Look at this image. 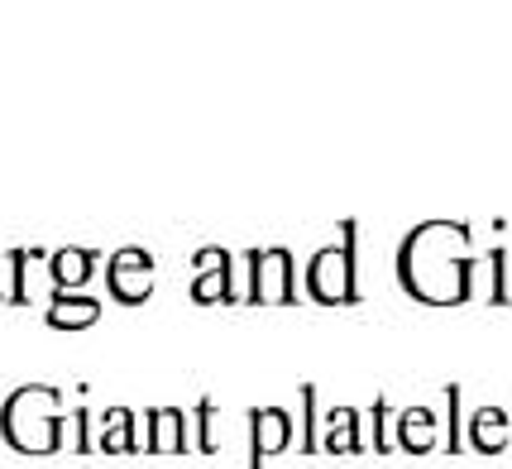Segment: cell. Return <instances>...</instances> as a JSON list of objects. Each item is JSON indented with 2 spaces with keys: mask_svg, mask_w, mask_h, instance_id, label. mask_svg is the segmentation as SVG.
I'll list each match as a JSON object with an SVG mask.
<instances>
[{
  "mask_svg": "<svg viewBox=\"0 0 512 469\" xmlns=\"http://www.w3.org/2000/svg\"><path fill=\"white\" fill-rule=\"evenodd\" d=\"M106 288H111L115 302H125V307H139V302H149V292H154V254L149 249H115L111 259H106Z\"/></svg>",
  "mask_w": 512,
  "mask_h": 469,
  "instance_id": "5b68a950",
  "label": "cell"
},
{
  "mask_svg": "<svg viewBox=\"0 0 512 469\" xmlns=\"http://www.w3.org/2000/svg\"><path fill=\"white\" fill-rule=\"evenodd\" d=\"M441 441V426H436V412L431 407H402L398 412V450L407 455H426V450H436Z\"/></svg>",
  "mask_w": 512,
  "mask_h": 469,
  "instance_id": "8fae6325",
  "label": "cell"
},
{
  "mask_svg": "<svg viewBox=\"0 0 512 469\" xmlns=\"http://www.w3.org/2000/svg\"><path fill=\"white\" fill-rule=\"evenodd\" d=\"M0 436L24 455L63 450V393L48 383H29L0 407Z\"/></svg>",
  "mask_w": 512,
  "mask_h": 469,
  "instance_id": "7a4b0ae2",
  "label": "cell"
},
{
  "mask_svg": "<svg viewBox=\"0 0 512 469\" xmlns=\"http://www.w3.org/2000/svg\"><path fill=\"white\" fill-rule=\"evenodd\" d=\"M446 417V450H460L465 446V426H460V388L455 383L446 388Z\"/></svg>",
  "mask_w": 512,
  "mask_h": 469,
  "instance_id": "2e32d148",
  "label": "cell"
},
{
  "mask_svg": "<svg viewBox=\"0 0 512 469\" xmlns=\"http://www.w3.org/2000/svg\"><path fill=\"white\" fill-rule=\"evenodd\" d=\"M44 321L53 331H87V326L101 321V302L87 297V292H58V297L48 302Z\"/></svg>",
  "mask_w": 512,
  "mask_h": 469,
  "instance_id": "30bf717a",
  "label": "cell"
},
{
  "mask_svg": "<svg viewBox=\"0 0 512 469\" xmlns=\"http://www.w3.org/2000/svg\"><path fill=\"white\" fill-rule=\"evenodd\" d=\"M197 278H192V302L201 307H211V302H235L240 292H235V259H230V249H197Z\"/></svg>",
  "mask_w": 512,
  "mask_h": 469,
  "instance_id": "52a82bcc",
  "label": "cell"
},
{
  "mask_svg": "<svg viewBox=\"0 0 512 469\" xmlns=\"http://www.w3.org/2000/svg\"><path fill=\"white\" fill-rule=\"evenodd\" d=\"M388 417H393V407H388L383 398L369 407V446H374V450H393V446H398V426L388 422Z\"/></svg>",
  "mask_w": 512,
  "mask_h": 469,
  "instance_id": "9a60e30c",
  "label": "cell"
},
{
  "mask_svg": "<svg viewBox=\"0 0 512 469\" xmlns=\"http://www.w3.org/2000/svg\"><path fill=\"white\" fill-rule=\"evenodd\" d=\"M144 426H149V436H144V450H158V455H178L187 450V417H182V407H149L144 412Z\"/></svg>",
  "mask_w": 512,
  "mask_h": 469,
  "instance_id": "9c48e42d",
  "label": "cell"
},
{
  "mask_svg": "<svg viewBox=\"0 0 512 469\" xmlns=\"http://www.w3.org/2000/svg\"><path fill=\"white\" fill-rule=\"evenodd\" d=\"M465 441L479 450V455H498V450H508V441H512V412H508V407H493V402L474 407Z\"/></svg>",
  "mask_w": 512,
  "mask_h": 469,
  "instance_id": "ba28073f",
  "label": "cell"
},
{
  "mask_svg": "<svg viewBox=\"0 0 512 469\" xmlns=\"http://www.w3.org/2000/svg\"><path fill=\"white\" fill-rule=\"evenodd\" d=\"M245 268H249L245 302H254V307H288V302H297V278H292L288 249H249Z\"/></svg>",
  "mask_w": 512,
  "mask_h": 469,
  "instance_id": "277c9868",
  "label": "cell"
},
{
  "mask_svg": "<svg viewBox=\"0 0 512 469\" xmlns=\"http://www.w3.org/2000/svg\"><path fill=\"white\" fill-rule=\"evenodd\" d=\"M321 450H331V455L364 450V431H359L355 407H331V417H326V436H321Z\"/></svg>",
  "mask_w": 512,
  "mask_h": 469,
  "instance_id": "5bb4252c",
  "label": "cell"
},
{
  "mask_svg": "<svg viewBox=\"0 0 512 469\" xmlns=\"http://www.w3.org/2000/svg\"><path fill=\"white\" fill-rule=\"evenodd\" d=\"M211 417H216V402H197V436H192V446H197V450H216Z\"/></svg>",
  "mask_w": 512,
  "mask_h": 469,
  "instance_id": "e0dca14e",
  "label": "cell"
},
{
  "mask_svg": "<svg viewBox=\"0 0 512 469\" xmlns=\"http://www.w3.org/2000/svg\"><path fill=\"white\" fill-rule=\"evenodd\" d=\"M48 273H53L58 292H77V288H87V278L96 273V254H91V249H77V245L53 249V254H48Z\"/></svg>",
  "mask_w": 512,
  "mask_h": 469,
  "instance_id": "7c38bea8",
  "label": "cell"
},
{
  "mask_svg": "<svg viewBox=\"0 0 512 469\" xmlns=\"http://www.w3.org/2000/svg\"><path fill=\"white\" fill-rule=\"evenodd\" d=\"M307 297L321 307H345L355 302V225H345V240L316 249L312 264H307Z\"/></svg>",
  "mask_w": 512,
  "mask_h": 469,
  "instance_id": "3957f363",
  "label": "cell"
},
{
  "mask_svg": "<svg viewBox=\"0 0 512 469\" xmlns=\"http://www.w3.org/2000/svg\"><path fill=\"white\" fill-rule=\"evenodd\" d=\"M96 446L106 450V455H125V450H139V417H134L130 407H106L101 412V436H96Z\"/></svg>",
  "mask_w": 512,
  "mask_h": 469,
  "instance_id": "4fadbf2b",
  "label": "cell"
},
{
  "mask_svg": "<svg viewBox=\"0 0 512 469\" xmlns=\"http://www.w3.org/2000/svg\"><path fill=\"white\" fill-rule=\"evenodd\" d=\"M474 249L469 230L455 221H426L398 245V283L426 307H455L474 292Z\"/></svg>",
  "mask_w": 512,
  "mask_h": 469,
  "instance_id": "6da1fadb",
  "label": "cell"
},
{
  "mask_svg": "<svg viewBox=\"0 0 512 469\" xmlns=\"http://www.w3.org/2000/svg\"><path fill=\"white\" fill-rule=\"evenodd\" d=\"M292 446V412L288 407H254L249 412V469H264L273 455Z\"/></svg>",
  "mask_w": 512,
  "mask_h": 469,
  "instance_id": "8992f818",
  "label": "cell"
}]
</instances>
